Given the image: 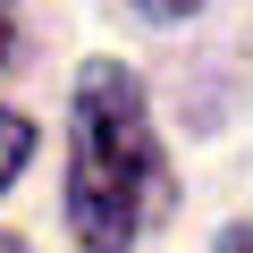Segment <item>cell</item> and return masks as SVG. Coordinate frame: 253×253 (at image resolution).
Returning a JSON list of instances; mask_svg holds the SVG:
<instances>
[{
    "label": "cell",
    "instance_id": "7a4b0ae2",
    "mask_svg": "<svg viewBox=\"0 0 253 253\" xmlns=\"http://www.w3.org/2000/svg\"><path fill=\"white\" fill-rule=\"evenodd\" d=\"M26 152H34V126H26L17 110H0V186L26 169Z\"/></svg>",
    "mask_w": 253,
    "mask_h": 253
},
{
    "label": "cell",
    "instance_id": "277c9868",
    "mask_svg": "<svg viewBox=\"0 0 253 253\" xmlns=\"http://www.w3.org/2000/svg\"><path fill=\"white\" fill-rule=\"evenodd\" d=\"M152 17H186V9H203V0H144Z\"/></svg>",
    "mask_w": 253,
    "mask_h": 253
},
{
    "label": "cell",
    "instance_id": "6da1fadb",
    "mask_svg": "<svg viewBox=\"0 0 253 253\" xmlns=\"http://www.w3.org/2000/svg\"><path fill=\"white\" fill-rule=\"evenodd\" d=\"M177 203V177L152 144V110L135 68L84 59L76 76V169H68V228L84 253H126L161 211Z\"/></svg>",
    "mask_w": 253,
    "mask_h": 253
},
{
    "label": "cell",
    "instance_id": "5b68a950",
    "mask_svg": "<svg viewBox=\"0 0 253 253\" xmlns=\"http://www.w3.org/2000/svg\"><path fill=\"white\" fill-rule=\"evenodd\" d=\"M219 253H253V228H236V236H228V245H219Z\"/></svg>",
    "mask_w": 253,
    "mask_h": 253
},
{
    "label": "cell",
    "instance_id": "8992f818",
    "mask_svg": "<svg viewBox=\"0 0 253 253\" xmlns=\"http://www.w3.org/2000/svg\"><path fill=\"white\" fill-rule=\"evenodd\" d=\"M0 253H26V245H17V236H0Z\"/></svg>",
    "mask_w": 253,
    "mask_h": 253
},
{
    "label": "cell",
    "instance_id": "3957f363",
    "mask_svg": "<svg viewBox=\"0 0 253 253\" xmlns=\"http://www.w3.org/2000/svg\"><path fill=\"white\" fill-rule=\"evenodd\" d=\"M9 51H17V26H9V0H0V68H9Z\"/></svg>",
    "mask_w": 253,
    "mask_h": 253
}]
</instances>
